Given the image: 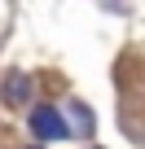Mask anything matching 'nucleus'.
I'll list each match as a JSON object with an SVG mask.
<instances>
[{"label":"nucleus","instance_id":"obj_1","mask_svg":"<svg viewBox=\"0 0 145 149\" xmlns=\"http://www.w3.org/2000/svg\"><path fill=\"white\" fill-rule=\"evenodd\" d=\"M31 132H35L40 140H62V136H66V123H62V114H57V110L40 105V110L31 114Z\"/></svg>","mask_w":145,"mask_h":149}]
</instances>
